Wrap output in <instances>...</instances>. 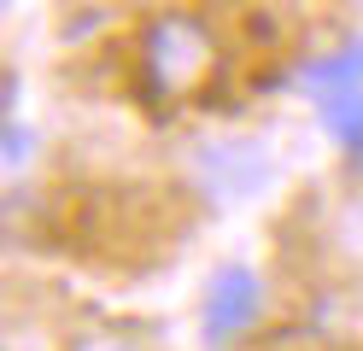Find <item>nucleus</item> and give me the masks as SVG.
I'll return each instance as SVG.
<instances>
[{"label":"nucleus","instance_id":"obj_2","mask_svg":"<svg viewBox=\"0 0 363 351\" xmlns=\"http://www.w3.org/2000/svg\"><path fill=\"white\" fill-rule=\"evenodd\" d=\"M252 322H258V275L246 264L217 269L211 287H206V334H211V345L240 340Z\"/></svg>","mask_w":363,"mask_h":351},{"label":"nucleus","instance_id":"obj_1","mask_svg":"<svg viewBox=\"0 0 363 351\" xmlns=\"http://www.w3.org/2000/svg\"><path fill=\"white\" fill-rule=\"evenodd\" d=\"M211 65H217V47L206 35V23L170 12L147 30V77L158 94H194L211 77Z\"/></svg>","mask_w":363,"mask_h":351},{"label":"nucleus","instance_id":"obj_3","mask_svg":"<svg viewBox=\"0 0 363 351\" xmlns=\"http://www.w3.org/2000/svg\"><path fill=\"white\" fill-rule=\"evenodd\" d=\"M316 106H323V123H328V135H334L346 152H357V158H363V82L340 88V94H323Z\"/></svg>","mask_w":363,"mask_h":351},{"label":"nucleus","instance_id":"obj_4","mask_svg":"<svg viewBox=\"0 0 363 351\" xmlns=\"http://www.w3.org/2000/svg\"><path fill=\"white\" fill-rule=\"evenodd\" d=\"M71 351H147L135 334H123V328H88V334L71 340Z\"/></svg>","mask_w":363,"mask_h":351}]
</instances>
